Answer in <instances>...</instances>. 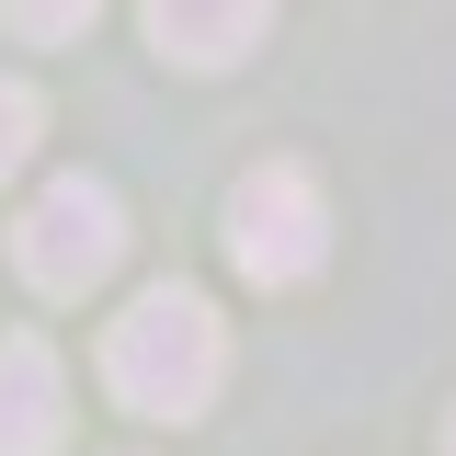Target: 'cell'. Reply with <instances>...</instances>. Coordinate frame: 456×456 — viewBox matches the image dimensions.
<instances>
[{
  "instance_id": "cell-1",
  "label": "cell",
  "mask_w": 456,
  "mask_h": 456,
  "mask_svg": "<svg viewBox=\"0 0 456 456\" xmlns=\"http://www.w3.org/2000/svg\"><path fill=\"white\" fill-rule=\"evenodd\" d=\"M228 377V331L194 285H149L126 320L103 331V388L137 411V422H194Z\"/></svg>"
},
{
  "instance_id": "cell-2",
  "label": "cell",
  "mask_w": 456,
  "mask_h": 456,
  "mask_svg": "<svg viewBox=\"0 0 456 456\" xmlns=\"http://www.w3.org/2000/svg\"><path fill=\"white\" fill-rule=\"evenodd\" d=\"M114 251H126V206H114V183H92V171H57L46 194L23 206V228H12V263H23V285H46V297L103 285Z\"/></svg>"
},
{
  "instance_id": "cell-3",
  "label": "cell",
  "mask_w": 456,
  "mask_h": 456,
  "mask_svg": "<svg viewBox=\"0 0 456 456\" xmlns=\"http://www.w3.org/2000/svg\"><path fill=\"white\" fill-rule=\"evenodd\" d=\"M228 263L251 285H308L331 263V206L297 160H263L240 194H228Z\"/></svg>"
},
{
  "instance_id": "cell-4",
  "label": "cell",
  "mask_w": 456,
  "mask_h": 456,
  "mask_svg": "<svg viewBox=\"0 0 456 456\" xmlns=\"http://www.w3.org/2000/svg\"><path fill=\"white\" fill-rule=\"evenodd\" d=\"M69 434V377L46 342H0V456H57Z\"/></svg>"
},
{
  "instance_id": "cell-5",
  "label": "cell",
  "mask_w": 456,
  "mask_h": 456,
  "mask_svg": "<svg viewBox=\"0 0 456 456\" xmlns=\"http://www.w3.org/2000/svg\"><path fill=\"white\" fill-rule=\"evenodd\" d=\"M263 35H274V12H263V0H217V12L160 0V12H149V46H160L171 69H228V57H251Z\"/></svg>"
},
{
  "instance_id": "cell-6",
  "label": "cell",
  "mask_w": 456,
  "mask_h": 456,
  "mask_svg": "<svg viewBox=\"0 0 456 456\" xmlns=\"http://www.w3.org/2000/svg\"><path fill=\"white\" fill-rule=\"evenodd\" d=\"M35 126H46V114H35V92H23V80H0V183L35 160Z\"/></svg>"
},
{
  "instance_id": "cell-7",
  "label": "cell",
  "mask_w": 456,
  "mask_h": 456,
  "mask_svg": "<svg viewBox=\"0 0 456 456\" xmlns=\"http://www.w3.org/2000/svg\"><path fill=\"white\" fill-rule=\"evenodd\" d=\"M80 23H92L80 0H57V12H12V35H80Z\"/></svg>"
},
{
  "instance_id": "cell-8",
  "label": "cell",
  "mask_w": 456,
  "mask_h": 456,
  "mask_svg": "<svg viewBox=\"0 0 456 456\" xmlns=\"http://www.w3.org/2000/svg\"><path fill=\"white\" fill-rule=\"evenodd\" d=\"M445 456H456V422H445Z\"/></svg>"
}]
</instances>
